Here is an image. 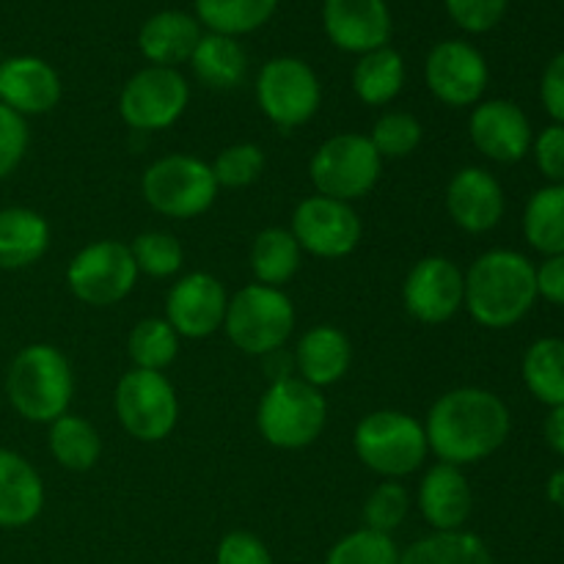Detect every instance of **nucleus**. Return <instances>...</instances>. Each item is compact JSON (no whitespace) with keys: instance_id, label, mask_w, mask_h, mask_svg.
I'll list each match as a JSON object with an SVG mask.
<instances>
[{"instance_id":"f257e3e1","label":"nucleus","mask_w":564,"mask_h":564,"mask_svg":"<svg viewBox=\"0 0 564 564\" xmlns=\"http://www.w3.org/2000/svg\"><path fill=\"white\" fill-rule=\"evenodd\" d=\"M510 427L512 419L505 400L479 386H463L441 394L424 422L430 452L438 463L457 468L496 455L505 446Z\"/></svg>"},{"instance_id":"f03ea898","label":"nucleus","mask_w":564,"mask_h":564,"mask_svg":"<svg viewBox=\"0 0 564 564\" xmlns=\"http://www.w3.org/2000/svg\"><path fill=\"white\" fill-rule=\"evenodd\" d=\"M538 297V268L523 253L494 248L468 268L463 308L482 328L501 330L521 323Z\"/></svg>"},{"instance_id":"7ed1b4c3","label":"nucleus","mask_w":564,"mask_h":564,"mask_svg":"<svg viewBox=\"0 0 564 564\" xmlns=\"http://www.w3.org/2000/svg\"><path fill=\"white\" fill-rule=\"evenodd\" d=\"M6 397L17 416L33 424H53L69 413L75 397V375L69 358L55 345L22 347L6 372Z\"/></svg>"},{"instance_id":"20e7f679","label":"nucleus","mask_w":564,"mask_h":564,"mask_svg":"<svg viewBox=\"0 0 564 564\" xmlns=\"http://www.w3.org/2000/svg\"><path fill=\"white\" fill-rule=\"evenodd\" d=\"M328 424V402L323 389L297 375L270 383L257 408V427L270 446L297 452L312 446Z\"/></svg>"},{"instance_id":"39448f33","label":"nucleus","mask_w":564,"mask_h":564,"mask_svg":"<svg viewBox=\"0 0 564 564\" xmlns=\"http://www.w3.org/2000/svg\"><path fill=\"white\" fill-rule=\"evenodd\" d=\"M352 449L369 471L386 479L411 477L430 455L424 424L402 411L367 413L356 424Z\"/></svg>"},{"instance_id":"423d86ee","label":"nucleus","mask_w":564,"mask_h":564,"mask_svg":"<svg viewBox=\"0 0 564 564\" xmlns=\"http://www.w3.org/2000/svg\"><path fill=\"white\" fill-rule=\"evenodd\" d=\"M295 328L292 297L279 286L248 284L229 297L224 330L231 345L246 356H273Z\"/></svg>"},{"instance_id":"0eeeda50","label":"nucleus","mask_w":564,"mask_h":564,"mask_svg":"<svg viewBox=\"0 0 564 564\" xmlns=\"http://www.w3.org/2000/svg\"><path fill=\"white\" fill-rule=\"evenodd\" d=\"M213 165L193 154H165L141 176V196L165 218L187 220L207 213L218 198Z\"/></svg>"},{"instance_id":"6e6552de","label":"nucleus","mask_w":564,"mask_h":564,"mask_svg":"<svg viewBox=\"0 0 564 564\" xmlns=\"http://www.w3.org/2000/svg\"><path fill=\"white\" fill-rule=\"evenodd\" d=\"M383 174V158L372 147L369 135L361 132H341L328 138L308 163V176L317 187V196L358 202L369 196Z\"/></svg>"},{"instance_id":"1a4fd4ad","label":"nucleus","mask_w":564,"mask_h":564,"mask_svg":"<svg viewBox=\"0 0 564 564\" xmlns=\"http://www.w3.org/2000/svg\"><path fill=\"white\" fill-rule=\"evenodd\" d=\"M113 411L121 430L141 444H160L180 422L176 389L163 372L130 369L113 391Z\"/></svg>"},{"instance_id":"9d476101","label":"nucleus","mask_w":564,"mask_h":564,"mask_svg":"<svg viewBox=\"0 0 564 564\" xmlns=\"http://www.w3.org/2000/svg\"><path fill=\"white\" fill-rule=\"evenodd\" d=\"M257 102L264 119L273 121L279 130H295L317 116L323 105V86L306 61L279 55L259 69Z\"/></svg>"},{"instance_id":"9b49d317","label":"nucleus","mask_w":564,"mask_h":564,"mask_svg":"<svg viewBox=\"0 0 564 564\" xmlns=\"http://www.w3.org/2000/svg\"><path fill=\"white\" fill-rule=\"evenodd\" d=\"M132 251L121 240H94L83 246L66 268L72 295L94 308H108L124 301L138 281Z\"/></svg>"},{"instance_id":"f8f14e48","label":"nucleus","mask_w":564,"mask_h":564,"mask_svg":"<svg viewBox=\"0 0 564 564\" xmlns=\"http://www.w3.org/2000/svg\"><path fill=\"white\" fill-rule=\"evenodd\" d=\"M191 105V86L180 69L143 66L119 94V116L130 130L160 132L174 127Z\"/></svg>"},{"instance_id":"ddd939ff","label":"nucleus","mask_w":564,"mask_h":564,"mask_svg":"<svg viewBox=\"0 0 564 564\" xmlns=\"http://www.w3.org/2000/svg\"><path fill=\"white\" fill-rule=\"evenodd\" d=\"M290 231L303 253L317 259H345L361 242L364 226L352 204L328 196H308L292 213Z\"/></svg>"},{"instance_id":"4468645a","label":"nucleus","mask_w":564,"mask_h":564,"mask_svg":"<svg viewBox=\"0 0 564 564\" xmlns=\"http://www.w3.org/2000/svg\"><path fill=\"white\" fill-rule=\"evenodd\" d=\"M490 69L485 55L463 39H444L424 61V83L438 102L449 108H474L488 88Z\"/></svg>"},{"instance_id":"2eb2a0df","label":"nucleus","mask_w":564,"mask_h":564,"mask_svg":"<svg viewBox=\"0 0 564 564\" xmlns=\"http://www.w3.org/2000/svg\"><path fill=\"white\" fill-rule=\"evenodd\" d=\"M466 273L449 257H424L408 270L402 303L413 319L424 325H444L463 308Z\"/></svg>"},{"instance_id":"dca6fc26","label":"nucleus","mask_w":564,"mask_h":564,"mask_svg":"<svg viewBox=\"0 0 564 564\" xmlns=\"http://www.w3.org/2000/svg\"><path fill=\"white\" fill-rule=\"evenodd\" d=\"M226 295L224 284L213 273H187L176 281L165 297V319L180 339H207L224 328Z\"/></svg>"},{"instance_id":"f3484780","label":"nucleus","mask_w":564,"mask_h":564,"mask_svg":"<svg viewBox=\"0 0 564 564\" xmlns=\"http://www.w3.org/2000/svg\"><path fill=\"white\" fill-rule=\"evenodd\" d=\"M323 28L341 53L367 55L391 42L394 20L386 0H325Z\"/></svg>"},{"instance_id":"a211bd4d","label":"nucleus","mask_w":564,"mask_h":564,"mask_svg":"<svg viewBox=\"0 0 564 564\" xmlns=\"http://www.w3.org/2000/svg\"><path fill=\"white\" fill-rule=\"evenodd\" d=\"M471 143L496 163H518L532 149V124L510 99H488L474 105L468 119Z\"/></svg>"},{"instance_id":"6ab92c4d","label":"nucleus","mask_w":564,"mask_h":564,"mask_svg":"<svg viewBox=\"0 0 564 564\" xmlns=\"http://www.w3.org/2000/svg\"><path fill=\"white\" fill-rule=\"evenodd\" d=\"M446 213L468 235H485L505 218V191L490 171L466 165L446 185Z\"/></svg>"},{"instance_id":"aec40b11","label":"nucleus","mask_w":564,"mask_h":564,"mask_svg":"<svg viewBox=\"0 0 564 564\" xmlns=\"http://www.w3.org/2000/svg\"><path fill=\"white\" fill-rule=\"evenodd\" d=\"M64 97L61 75L36 55H14L0 64V102L20 116H44Z\"/></svg>"},{"instance_id":"412c9836","label":"nucleus","mask_w":564,"mask_h":564,"mask_svg":"<svg viewBox=\"0 0 564 564\" xmlns=\"http://www.w3.org/2000/svg\"><path fill=\"white\" fill-rule=\"evenodd\" d=\"M419 512L433 532H457L466 527L474 507L471 485L466 474L449 463H435L419 482Z\"/></svg>"},{"instance_id":"4be33fe9","label":"nucleus","mask_w":564,"mask_h":564,"mask_svg":"<svg viewBox=\"0 0 564 564\" xmlns=\"http://www.w3.org/2000/svg\"><path fill=\"white\" fill-rule=\"evenodd\" d=\"M202 36V22L196 17L180 9H165L143 22L138 31V50L149 61V66L176 69L180 64L191 61Z\"/></svg>"},{"instance_id":"5701e85b","label":"nucleus","mask_w":564,"mask_h":564,"mask_svg":"<svg viewBox=\"0 0 564 564\" xmlns=\"http://www.w3.org/2000/svg\"><path fill=\"white\" fill-rule=\"evenodd\" d=\"M44 510V482L31 460L0 446V529L31 527Z\"/></svg>"},{"instance_id":"b1692460","label":"nucleus","mask_w":564,"mask_h":564,"mask_svg":"<svg viewBox=\"0 0 564 564\" xmlns=\"http://www.w3.org/2000/svg\"><path fill=\"white\" fill-rule=\"evenodd\" d=\"M352 364V345L336 325H314L301 336L295 347L297 378L314 389H328L339 383Z\"/></svg>"},{"instance_id":"393cba45","label":"nucleus","mask_w":564,"mask_h":564,"mask_svg":"<svg viewBox=\"0 0 564 564\" xmlns=\"http://www.w3.org/2000/svg\"><path fill=\"white\" fill-rule=\"evenodd\" d=\"M47 218L31 207L0 209V270H25L50 248Z\"/></svg>"},{"instance_id":"a878e982","label":"nucleus","mask_w":564,"mask_h":564,"mask_svg":"<svg viewBox=\"0 0 564 564\" xmlns=\"http://www.w3.org/2000/svg\"><path fill=\"white\" fill-rule=\"evenodd\" d=\"M187 64L193 66V75L198 83L215 88V91H229L246 80L248 55L240 39L207 31L198 39Z\"/></svg>"},{"instance_id":"bb28decb","label":"nucleus","mask_w":564,"mask_h":564,"mask_svg":"<svg viewBox=\"0 0 564 564\" xmlns=\"http://www.w3.org/2000/svg\"><path fill=\"white\" fill-rule=\"evenodd\" d=\"M405 58L391 44H386L372 53L358 55L356 66H352V91L369 108H383L400 97L405 88Z\"/></svg>"},{"instance_id":"cd10ccee","label":"nucleus","mask_w":564,"mask_h":564,"mask_svg":"<svg viewBox=\"0 0 564 564\" xmlns=\"http://www.w3.org/2000/svg\"><path fill=\"white\" fill-rule=\"evenodd\" d=\"M47 446L53 460L69 471H91L102 457V438L88 419L64 413L50 424Z\"/></svg>"},{"instance_id":"c85d7f7f","label":"nucleus","mask_w":564,"mask_h":564,"mask_svg":"<svg viewBox=\"0 0 564 564\" xmlns=\"http://www.w3.org/2000/svg\"><path fill=\"white\" fill-rule=\"evenodd\" d=\"M281 0H193L196 20L209 33L248 36L273 20Z\"/></svg>"},{"instance_id":"c756f323","label":"nucleus","mask_w":564,"mask_h":564,"mask_svg":"<svg viewBox=\"0 0 564 564\" xmlns=\"http://www.w3.org/2000/svg\"><path fill=\"white\" fill-rule=\"evenodd\" d=\"M303 251L290 229L270 226L253 237L251 246V270L257 284L264 286H284L286 281L295 279L301 270Z\"/></svg>"},{"instance_id":"7c9ffc66","label":"nucleus","mask_w":564,"mask_h":564,"mask_svg":"<svg viewBox=\"0 0 564 564\" xmlns=\"http://www.w3.org/2000/svg\"><path fill=\"white\" fill-rule=\"evenodd\" d=\"M400 564H494L490 549L474 532H433L400 554Z\"/></svg>"},{"instance_id":"2f4dec72","label":"nucleus","mask_w":564,"mask_h":564,"mask_svg":"<svg viewBox=\"0 0 564 564\" xmlns=\"http://www.w3.org/2000/svg\"><path fill=\"white\" fill-rule=\"evenodd\" d=\"M523 235L545 257L564 253V185L540 187L523 213Z\"/></svg>"},{"instance_id":"473e14b6","label":"nucleus","mask_w":564,"mask_h":564,"mask_svg":"<svg viewBox=\"0 0 564 564\" xmlns=\"http://www.w3.org/2000/svg\"><path fill=\"white\" fill-rule=\"evenodd\" d=\"M523 383L543 405H564V339L545 336L523 356Z\"/></svg>"},{"instance_id":"72a5a7b5","label":"nucleus","mask_w":564,"mask_h":564,"mask_svg":"<svg viewBox=\"0 0 564 564\" xmlns=\"http://www.w3.org/2000/svg\"><path fill=\"white\" fill-rule=\"evenodd\" d=\"M176 352H180V336L165 317L141 319L127 336V356H130L132 369L163 372L174 364Z\"/></svg>"},{"instance_id":"f704fd0d","label":"nucleus","mask_w":564,"mask_h":564,"mask_svg":"<svg viewBox=\"0 0 564 564\" xmlns=\"http://www.w3.org/2000/svg\"><path fill=\"white\" fill-rule=\"evenodd\" d=\"M400 545L391 534L364 527L336 540L334 549L325 556V564H400Z\"/></svg>"},{"instance_id":"c9c22d12","label":"nucleus","mask_w":564,"mask_h":564,"mask_svg":"<svg viewBox=\"0 0 564 564\" xmlns=\"http://www.w3.org/2000/svg\"><path fill=\"white\" fill-rule=\"evenodd\" d=\"M422 121L405 110H386L369 130V141L383 160L411 158L422 143Z\"/></svg>"},{"instance_id":"e433bc0d","label":"nucleus","mask_w":564,"mask_h":564,"mask_svg":"<svg viewBox=\"0 0 564 564\" xmlns=\"http://www.w3.org/2000/svg\"><path fill=\"white\" fill-rule=\"evenodd\" d=\"M130 251L138 273L149 275V279H171L185 264V251L169 231H143L132 240Z\"/></svg>"},{"instance_id":"4c0bfd02","label":"nucleus","mask_w":564,"mask_h":564,"mask_svg":"<svg viewBox=\"0 0 564 564\" xmlns=\"http://www.w3.org/2000/svg\"><path fill=\"white\" fill-rule=\"evenodd\" d=\"M411 512V496L405 485L386 479L364 501V527L380 534H394Z\"/></svg>"},{"instance_id":"58836bf2","label":"nucleus","mask_w":564,"mask_h":564,"mask_svg":"<svg viewBox=\"0 0 564 564\" xmlns=\"http://www.w3.org/2000/svg\"><path fill=\"white\" fill-rule=\"evenodd\" d=\"M264 152L251 141L231 143L220 149L213 163V174L218 187H248L262 176Z\"/></svg>"},{"instance_id":"ea45409f","label":"nucleus","mask_w":564,"mask_h":564,"mask_svg":"<svg viewBox=\"0 0 564 564\" xmlns=\"http://www.w3.org/2000/svg\"><path fill=\"white\" fill-rule=\"evenodd\" d=\"M31 130L28 119L0 102V180H9L28 154Z\"/></svg>"},{"instance_id":"a19ab883","label":"nucleus","mask_w":564,"mask_h":564,"mask_svg":"<svg viewBox=\"0 0 564 564\" xmlns=\"http://www.w3.org/2000/svg\"><path fill=\"white\" fill-rule=\"evenodd\" d=\"M510 0H444L446 14L460 31L488 33L505 20Z\"/></svg>"},{"instance_id":"79ce46f5","label":"nucleus","mask_w":564,"mask_h":564,"mask_svg":"<svg viewBox=\"0 0 564 564\" xmlns=\"http://www.w3.org/2000/svg\"><path fill=\"white\" fill-rule=\"evenodd\" d=\"M215 564H273V554L257 534L237 529L224 534L215 549Z\"/></svg>"},{"instance_id":"37998d69","label":"nucleus","mask_w":564,"mask_h":564,"mask_svg":"<svg viewBox=\"0 0 564 564\" xmlns=\"http://www.w3.org/2000/svg\"><path fill=\"white\" fill-rule=\"evenodd\" d=\"M538 169L551 185H564V124H551L532 141Z\"/></svg>"},{"instance_id":"c03bdc74","label":"nucleus","mask_w":564,"mask_h":564,"mask_svg":"<svg viewBox=\"0 0 564 564\" xmlns=\"http://www.w3.org/2000/svg\"><path fill=\"white\" fill-rule=\"evenodd\" d=\"M540 99L556 124H564V53L551 58L540 80Z\"/></svg>"},{"instance_id":"a18cd8bd","label":"nucleus","mask_w":564,"mask_h":564,"mask_svg":"<svg viewBox=\"0 0 564 564\" xmlns=\"http://www.w3.org/2000/svg\"><path fill=\"white\" fill-rule=\"evenodd\" d=\"M538 295L564 306V253L545 257V262L538 268Z\"/></svg>"},{"instance_id":"49530a36","label":"nucleus","mask_w":564,"mask_h":564,"mask_svg":"<svg viewBox=\"0 0 564 564\" xmlns=\"http://www.w3.org/2000/svg\"><path fill=\"white\" fill-rule=\"evenodd\" d=\"M543 433H545V441H549L551 449H554L556 455L564 457V405L551 408V413L545 416Z\"/></svg>"},{"instance_id":"de8ad7c7","label":"nucleus","mask_w":564,"mask_h":564,"mask_svg":"<svg viewBox=\"0 0 564 564\" xmlns=\"http://www.w3.org/2000/svg\"><path fill=\"white\" fill-rule=\"evenodd\" d=\"M545 494H549L551 505L562 507V510H564V468H560V471L551 474L549 488H545Z\"/></svg>"}]
</instances>
